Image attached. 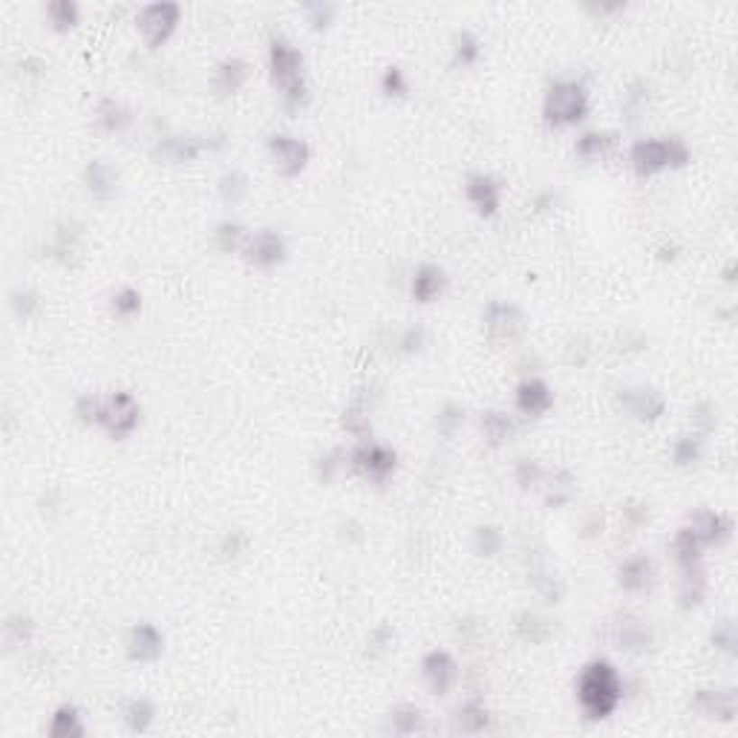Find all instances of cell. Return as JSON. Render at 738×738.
Returning <instances> with one entry per match:
<instances>
[{
  "label": "cell",
  "mask_w": 738,
  "mask_h": 738,
  "mask_svg": "<svg viewBox=\"0 0 738 738\" xmlns=\"http://www.w3.org/2000/svg\"><path fill=\"white\" fill-rule=\"evenodd\" d=\"M574 692L588 721H606L623 701V675L617 672L614 663L595 658L580 669Z\"/></svg>",
  "instance_id": "6da1fadb"
},
{
  "label": "cell",
  "mask_w": 738,
  "mask_h": 738,
  "mask_svg": "<svg viewBox=\"0 0 738 738\" xmlns=\"http://www.w3.org/2000/svg\"><path fill=\"white\" fill-rule=\"evenodd\" d=\"M269 72L272 81L280 87L283 107L289 113H300L309 101V87L303 78V55L286 38H272L269 47Z\"/></svg>",
  "instance_id": "7a4b0ae2"
},
{
  "label": "cell",
  "mask_w": 738,
  "mask_h": 738,
  "mask_svg": "<svg viewBox=\"0 0 738 738\" xmlns=\"http://www.w3.org/2000/svg\"><path fill=\"white\" fill-rule=\"evenodd\" d=\"M632 171L649 180V176H658L663 171H678L687 168L692 161L689 147L681 136H652V139H638L629 151Z\"/></svg>",
  "instance_id": "3957f363"
},
{
  "label": "cell",
  "mask_w": 738,
  "mask_h": 738,
  "mask_svg": "<svg viewBox=\"0 0 738 738\" xmlns=\"http://www.w3.org/2000/svg\"><path fill=\"white\" fill-rule=\"evenodd\" d=\"M588 110H592V98H588L586 84L577 78L551 81L542 96V119L554 130L580 125L588 115Z\"/></svg>",
  "instance_id": "277c9868"
},
{
  "label": "cell",
  "mask_w": 738,
  "mask_h": 738,
  "mask_svg": "<svg viewBox=\"0 0 738 738\" xmlns=\"http://www.w3.org/2000/svg\"><path fill=\"white\" fill-rule=\"evenodd\" d=\"M349 467L355 470L358 476H364L373 484H383L398 467V453L390 445H381V441L366 438L349 453Z\"/></svg>",
  "instance_id": "5b68a950"
},
{
  "label": "cell",
  "mask_w": 738,
  "mask_h": 738,
  "mask_svg": "<svg viewBox=\"0 0 738 738\" xmlns=\"http://www.w3.org/2000/svg\"><path fill=\"white\" fill-rule=\"evenodd\" d=\"M139 419H142V404H139V398L133 395V392L119 390V392L105 395L98 427H105L110 438H115V441L127 438L139 427Z\"/></svg>",
  "instance_id": "8992f818"
},
{
  "label": "cell",
  "mask_w": 738,
  "mask_h": 738,
  "mask_svg": "<svg viewBox=\"0 0 738 738\" xmlns=\"http://www.w3.org/2000/svg\"><path fill=\"white\" fill-rule=\"evenodd\" d=\"M482 323H484V332L494 344H513L520 341L528 329V318L525 312L516 303H508V300H494L488 303L482 315Z\"/></svg>",
  "instance_id": "52a82bcc"
},
{
  "label": "cell",
  "mask_w": 738,
  "mask_h": 738,
  "mask_svg": "<svg viewBox=\"0 0 738 738\" xmlns=\"http://www.w3.org/2000/svg\"><path fill=\"white\" fill-rule=\"evenodd\" d=\"M180 14H182L180 4H168V0L142 6L136 26H139V32H142L147 47L159 50L161 43H165L176 32V26H180Z\"/></svg>",
  "instance_id": "ba28073f"
},
{
  "label": "cell",
  "mask_w": 738,
  "mask_h": 738,
  "mask_svg": "<svg viewBox=\"0 0 738 738\" xmlns=\"http://www.w3.org/2000/svg\"><path fill=\"white\" fill-rule=\"evenodd\" d=\"M459 678H462L459 660H456L447 649H433V652H427L421 658V681L430 689V696H438V698L450 696L456 684H459Z\"/></svg>",
  "instance_id": "9c48e42d"
},
{
  "label": "cell",
  "mask_w": 738,
  "mask_h": 738,
  "mask_svg": "<svg viewBox=\"0 0 738 738\" xmlns=\"http://www.w3.org/2000/svg\"><path fill=\"white\" fill-rule=\"evenodd\" d=\"M286 254H289V245H286V237L274 228H263L257 234H248V240L243 245V257L248 265H254V269H277V265L286 263Z\"/></svg>",
  "instance_id": "30bf717a"
},
{
  "label": "cell",
  "mask_w": 738,
  "mask_h": 738,
  "mask_svg": "<svg viewBox=\"0 0 738 738\" xmlns=\"http://www.w3.org/2000/svg\"><path fill=\"white\" fill-rule=\"evenodd\" d=\"M269 156L274 161V168L283 173V176H298L306 171L309 159H312V147H309L303 139L298 136H289V133H272L269 142Z\"/></svg>",
  "instance_id": "8fae6325"
},
{
  "label": "cell",
  "mask_w": 738,
  "mask_h": 738,
  "mask_svg": "<svg viewBox=\"0 0 738 738\" xmlns=\"http://www.w3.org/2000/svg\"><path fill=\"white\" fill-rule=\"evenodd\" d=\"M692 710L713 721H735L738 715V692L733 687H704L692 696Z\"/></svg>",
  "instance_id": "7c38bea8"
},
{
  "label": "cell",
  "mask_w": 738,
  "mask_h": 738,
  "mask_svg": "<svg viewBox=\"0 0 738 738\" xmlns=\"http://www.w3.org/2000/svg\"><path fill=\"white\" fill-rule=\"evenodd\" d=\"M612 643L626 655H646L655 646V632L646 620L623 614L612 623Z\"/></svg>",
  "instance_id": "4fadbf2b"
},
{
  "label": "cell",
  "mask_w": 738,
  "mask_h": 738,
  "mask_svg": "<svg viewBox=\"0 0 738 738\" xmlns=\"http://www.w3.org/2000/svg\"><path fill=\"white\" fill-rule=\"evenodd\" d=\"M226 139L223 136H194V133H188V136H165L156 142V151L153 156L159 159H168V161H194L199 153L205 151H214V147H223Z\"/></svg>",
  "instance_id": "5bb4252c"
},
{
  "label": "cell",
  "mask_w": 738,
  "mask_h": 738,
  "mask_svg": "<svg viewBox=\"0 0 738 738\" xmlns=\"http://www.w3.org/2000/svg\"><path fill=\"white\" fill-rule=\"evenodd\" d=\"M617 407H623L634 421L652 424L663 416L667 401H663V395L652 387H626L617 392Z\"/></svg>",
  "instance_id": "9a60e30c"
},
{
  "label": "cell",
  "mask_w": 738,
  "mask_h": 738,
  "mask_svg": "<svg viewBox=\"0 0 738 738\" xmlns=\"http://www.w3.org/2000/svg\"><path fill=\"white\" fill-rule=\"evenodd\" d=\"M165 652V634L153 623H136L127 632V658L136 663H156Z\"/></svg>",
  "instance_id": "2e32d148"
},
{
  "label": "cell",
  "mask_w": 738,
  "mask_h": 738,
  "mask_svg": "<svg viewBox=\"0 0 738 738\" xmlns=\"http://www.w3.org/2000/svg\"><path fill=\"white\" fill-rule=\"evenodd\" d=\"M467 202L474 205L479 217H494L502 205V182L491 173H470L465 185Z\"/></svg>",
  "instance_id": "e0dca14e"
},
{
  "label": "cell",
  "mask_w": 738,
  "mask_h": 738,
  "mask_svg": "<svg viewBox=\"0 0 738 738\" xmlns=\"http://www.w3.org/2000/svg\"><path fill=\"white\" fill-rule=\"evenodd\" d=\"M513 401L522 416L540 419L554 407V390L542 378H525V381H520V387H516Z\"/></svg>",
  "instance_id": "ac0fdd59"
},
{
  "label": "cell",
  "mask_w": 738,
  "mask_h": 738,
  "mask_svg": "<svg viewBox=\"0 0 738 738\" xmlns=\"http://www.w3.org/2000/svg\"><path fill=\"white\" fill-rule=\"evenodd\" d=\"M447 291V274L436 263H421L410 280V294L416 303H436Z\"/></svg>",
  "instance_id": "d6986e66"
},
{
  "label": "cell",
  "mask_w": 738,
  "mask_h": 738,
  "mask_svg": "<svg viewBox=\"0 0 738 738\" xmlns=\"http://www.w3.org/2000/svg\"><path fill=\"white\" fill-rule=\"evenodd\" d=\"M81 237H84V226L78 219H61V223L55 226L52 243L47 245V257H52L61 265H69L81 251Z\"/></svg>",
  "instance_id": "ffe728a7"
},
{
  "label": "cell",
  "mask_w": 738,
  "mask_h": 738,
  "mask_svg": "<svg viewBox=\"0 0 738 738\" xmlns=\"http://www.w3.org/2000/svg\"><path fill=\"white\" fill-rule=\"evenodd\" d=\"M689 528L698 534V540L704 542V549H710V545H724L733 537L730 516L727 513H718V511H710V508H704V511H698L696 516H692Z\"/></svg>",
  "instance_id": "44dd1931"
},
{
  "label": "cell",
  "mask_w": 738,
  "mask_h": 738,
  "mask_svg": "<svg viewBox=\"0 0 738 738\" xmlns=\"http://www.w3.org/2000/svg\"><path fill=\"white\" fill-rule=\"evenodd\" d=\"M655 583V563L652 557L646 554H634L629 559H623L617 568V586L623 592H646L649 586Z\"/></svg>",
  "instance_id": "7402d4cb"
},
{
  "label": "cell",
  "mask_w": 738,
  "mask_h": 738,
  "mask_svg": "<svg viewBox=\"0 0 738 738\" xmlns=\"http://www.w3.org/2000/svg\"><path fill=\"white\" fill-rule=\"evenodd\" d=\"M494 724V715L488 710V704L482 698H467L459 710L453 713V733L462 735H482L488 733Z\"/></svg>",
  "instance_id": "603a6c76"
},
{
  "label": "cell",
  "mask_w": 738,
  "mask_h": 738,
  "mask_svg": "<svg viewBox=\"0 0 738 738\" xmlns=\"http://www.w3.org/2000/svg\"><path fill=\"white\" fill-rule=\"evenodd\" d=\"M248 76H251V69H248V64L243 61V58H223V61H219L217 69H214L211 87H214V93L219 98H228V96H237L243 90Z\"/></svg>",
  "instance_id": "cb8c5ba5"
},
{
  "label": "cell",
  "mask_w": 738,
  "mask_h": 738,
  "mask_svg": "<svg viewBox=\"0 0 738 738\" xmlns=\"http://www.w3.org/2000/svg\"><path fill=\"white\" fill-rule=\"evenodd\" d=\"M84 185L96 199H113L115 188H119V173H115L113 165H107L105 159H93L87 161L84 168Z\"/></svg>",
  "instance_id": "d4e9b609"
},
{
  "label": "cell",
  "mask_w": 738,
  "mask_h": 738,
  "mask_svg": "<svg viewBox=\"0 0 738 738\" xmlns=\"http://www.w3.org/2000/svg\"><path fill=\"white\" fill-rule=\"evenodd\" d=\"M47 735L52 738H81L87 735V727H84V715L76 704H61L55 706V713L47 724Z\"/></svg>",
  "instance_id": "484cf974"
},
{
  "label": "cell",
  "mask_w": 738,
  "mask_h": 738,
  "mask_svg": "<svg viewBox=\"0 0 738 738\" xmlns=\"http://www.w3.org/2000/svg\"><path fill=\"white\" fill-rule=\"evenodd\" d=\"M513 629L530 646H540V643H545L554 634V623H551V620L542 617L540 612H530V609H522L520 614L513 617Z\"/></svg>",
  "instance_id": "4316f807"
},
{
  "label": "cell",
  "mask_w": 738,
  "mask_h": 738,
  "mask_svg": "<svg viewBox=\"0 0 738 738\" xmlns=\"http://www.w3.org/2000/svg\"><path fill=\"white\" fill-rule=\"evenodd\" d=\"M482 433H484V441H488L491 447H502L513 438L516 421L505 410H484L482 412Z\"/></svg>",
  "instance_id": "83f0119b"
},
{
  "label": "cell",
  "mask_w": 738,
  "mask_h": 738,
  "mask_svg": "<svg viewBox=\"0 0 738 738\" xmlns=\"http://www.w3.org/2000/svg\"><path fill=\"white\" fill-rule=\"evenodd\" d=\"M617 144V136L612 130H588L577 139L574 144V153L583 161H597V159H606Z\"/></svg>",
  "instance_id": "f1b7e54d"
},
{
  "label": "cell",
  "mask_w": 738,
  "mask_h": 738,
  "mask_svg": "<svg viewBox=\"0 0 738 738\" xmlns=\"http://www.w3.org/2000/svg\"><path fill=\"white\" fill-rule=\"evenodd\" d=\"M528 580H530V588L545 600V603H551V606H557V603H563V595H566V583L563 577H557V571H551L545 563L534 566L528 574Z\"/></svg>",
  "instance_id": "f546056e"
},
{
  "label": "cell",
  "mask_w": 738,
  "mask_h": 738,
  "mask_svg": "<svg viewBox=\"0 0 738 738\" xmlns=\"http://www.w3.org/2000/svg\"><path fill=\"white\" fill-rule=\"evenodd\" d=\"M672 554H675V563L684 568H692V566H701V554H704V542L698 540V534L692 530L689 525H684L681 530L675 534L672 540Z\"/></svg>",
  "instance_id": "4dcf8cb0"
},
{
  "label": "cell",
  "mask_w": 738,
  "mask_h": 738,
  "mask_svg": "<svg viewBox=\"0 0 738 738\" xmlns=\"http://www.w3.org/2000/svg\"><path fill=\"white\" fill-rule=\"evenodd\" d=\"M706 597V577L701 566H692L681 571V586H678V603L681 609H696Z\"/></svg>",
  "instance_id": "1f68e13d"
},
{
  "label": "cell",
  "mask_w": 738,
  "mask_h": 738,
  "mask_svg": "<svg viewBox=\"0 0 738 738\" xmlns=\"http://www.w3.org/2000/svg\"><path fill=\"white\" fill-rule=\"evenodd\" d=\"M122 718H125V727L130 733H147L153 727V721H156V704L151 698H130L125 704V710H122Z\"/></svg>",
  "instance_id": "d6a6232c"
},
{
  "label": "cell",
  "mask_w": 738,
  "mask_h": 738,
  "mask_svg": "<svg viewBox=\"0 0 738 738\" xmlns=\"http://www.w3.org/2000/svg\"><path fill=\"white\" fill-rule=\"evenodd\" d=\"M96 115H98L101 130H107V133H125L133 125V113L115 98H101L96 107Z\"/></svg>",
  "instance_id": "836d02e7"
},
{
  "label": "cell",
  "mask_w": 738,
  "mask_h": 738,
  "mask_svg": "<svg viewBox=\"0 0 738 738\" xmlns=\"http://www.w3.org/2000/svg\"><path fill=\"white\" fill-rule=\"evenodd\" d=\"M424 727H427V718L421 713V706L416 704H398L390 713V730L395 735H416V733H424Z\"/></svg>",
  "instance_id": "e575fe53"
},
{
  "label": "cell",
  "mask_w": 738,
  "mask_h": 738,
  "mask_svg": "<svg viewBox=\"0 0 738 738\" xmlns=\"http://www.w3.org/2000/svg\"><path fill=\"white\" fill-rule=\"evenodd\" d=\"M245 240H248V231L243 223H237V219H223V223H217V228H214V243L223 254L243 251Z\"/></svg>",
  "instance_id": "d590c367"
},
{
  "label": "cell",
  "mask_w": 738,
  "mask_h": 738,
  "mask_svg": "<svg viewBox=\"0 0 738 738\" xmlns=\"http://www.w3.org/2000/svg\"><path fill=\"white\" fill-rule=\"evenodd\" d=\"M344 430L352 436V438H361L366 441L369 436H373V419H369V407L364 401H352L346 410H344Z\"/></svg>",
  "instance_id": "8d00e7d4"
},
{
  "label": "cell",
  "mask_w": 738,
  "mask_h": 738,
  "mask_svg": "<svg viewBox=\"0 0 738 738\" xmlns=\"http://www.w3.org/2000/svg\"><path fill=\"white\" fill-rule=\"evenodd\" d=\"M482 55V41L470 32V29H462L453 38V67H474Z\"/></svg>",
  "instance_id": "74e56055"
},
{
  "label": "cell",
  "mask_w": 738,
  "mask_h": 738,
  "mask_svg": "<svg viewBox=\"0 0 738 738\" xmlns=\"http://www.w3.org/2000/svg\"><path fill=\"white\" fill-rule=\"evenodd\" d=\"M251 194V182L243 171H226L219 176V197H223L226 205H240L245 202Z\"/></svg>",
  "instance_id": "f35d334b"
},
{
  "label": "cell",
  "mask_w": 738,
  "mask_h": 738,
  "mask_svg": "<svg viewBox=\"0 0 738 738\" xmlns=\"http://www.w3.org/2000/svg\"><path fill=\"white\" fill-rule=\"evenodd\" d=\"M142 291L133 289V286H122L119 291L110 298V312L119 318V320H133L136 315H142Z\"/></svg>",
  "instance_id": "ab89813d"
},
{
  "label": "cell",
  "mask_w": 738,
  "mask_h": 738,
  "mask_svg": "<svg viewBox=\"0 0 738 738\" xmlns=\"http://www.w3.org/2000/svg\"><path fill=\"white\" fill-rule=\"evenodd\" d=\"M701 456H704V436L701 433H687L675 441V447H672V462L678 467H692V465H698L701 462Z\"/></svg>",
  "instance_id": "60d3db41"
},
{
  "label": "cell",
  "mask_w": 738,
  "mask_h": 738,
  "mask_svg": "<svg viewBox=\"0 0 738 738\" xmlns=\"http://www.w3.org/2000/svg\"><path fill=\"white\" fill-rule=\"evenodd\" d=\"M574 496H577V479H574L568 470H557V474L551 476L545 502H549L551 508H566Z\"/></svg>",
  "instance_id": "b9f144b4"
},
{
  "label": "cell",
  "mask_w": 738,
  "mask_h": 738,
  "mask_svg": "<svg viewBox=\"0 0 738 738\" xmlns=\"http://www.w3.org/2000/svg\"><path fill=\"white\" fill-rule=\"evenodd\" d=\"M4 632H6V643L9 646H26L29 641H32V634H35V620L23 614V612H14L6 617V623H4Z\"/></svg>",
  "instance_id": "7bdbcfd3"
},
{
  "label": "cell",
  "mask_w": 738,
  "mask_h": 738,
  "mask_svg": "<svg viewBox=\"0 0 738 738\" xmlns=\"http://www.w3.org/2000/svg\"><path fill=\"white\" fill-rule=\"evenodd\" d=\"M47 18L55 32H67L78 23V6L72 0H52V4H47Z\"/></svg>",
  "instance_id": "ee69618b"
},
{
  "label": "cell",
  "mask_w": 738,
  "mask_h": 738,
  "mask_svg": "<svg viewBox=\"0 0 738 738\" xmlns=\"http://www.w3.org/2000/svg\"><path fill=\"white\" fill-rule=\"evenodd\" d=\"M344 462H346L344 447H332V450H327V453H320L318 459H315V476H318V482L329 484L337 474H341Z\"/></svg>",
  "instance_id": "f6af8a7d"
},
{
  "label": "cell",
  "mask_w": 738,
  "mask_h": 738,
  "mask_svg": "<svg viewBox=\"0 0 738 738\" xmlns=\"http://www.w3.org/2000/svg\"><path fill=\"white\" fill-rule=\"evenodd\" d=\"M9 303H12L14 315H18L21 320H29L41 309V294L32 286H18L9 294Z\"/></svg>",
  "instance_id": "bcb514c9"
},
{
  "label": "cell",
  "mask_w": 738,
  "mask_h": 738,
  "mask_svg": "<svg viewBox=\"0 0 738 738\" xmlns=\"http://www.w3.org/2000/svg\"><path fill=\"white\" fill-rule=\"evenodd\" d=\"M502 545H505V537H502V530L496 525H479L474 530V549L479 557H496L502 551Z\"/></svg>",
  "instance_id": "7dc6e473"
},
{
  "label": "cell",
  "mask_w": 738,
  "mask_h": 738,
  "mask_svg": "<svg viewBox=\"0 0 738 738\" xmlns=\"http://www.w3.org/2000/svg\"><path fill=\"white\" fill-rule=\"evenodd\" d=\"M710 641H713V646L718 649V652H724V655H735L738 652V629H735V623H733L730 617L721 620V623H715Z\"/></svg>",
  "instance_id": "c3c4849f"
},
{
  "label": "cell",
  "mask_w": 738,
  "mask_h": 738,
  "mask_svg": "<svg viewBox=\"0 0 738 738\" xmlns=\"http://www.w3.org/2000/svg\"><path fill=\"white\" fill-rule=\"evenodd\" d=\"M381 93L390 96V98H404L410 93V81H407V72L401 67H387L381 76Z\"/></svg>",
  "instance_id": "681fc988"
},
{
  "label": "cell",
  "mask_w": 738,
  "mask_h": 738,
  "mask_svg": "<svg viewBox=\"0 0 738 738\" xmlns=\"http://www.w3.org/2000/svg\"><path fill=\"white\" fill-rule=\"evenodd\" d=\"M462 421H465V410L456 404V401H447L445 407L438 410V416H436V427H438V433L441 436H453L456 430H459L462 427Z\"/></svg>",
  "instance_id": "f907efd6"
},
{
  "label": "cell",
  "mask_w": 738,
  "mask_h": 738,
  "mask_svg": "<svg viewBox=\"0 0 738 738\" xmlns=\"http://www.w3.org/2000/svg\"><path fill=\"white\" fill-rule=\"evenodd\" d=\"M101 404H105V398H101V395L84 392V395L76 398V416L84 424H98L101 421Z\"/></svg>",
  "instance_id": "816d5d0a"
},
{
  "label": "cell",
  "mask_w": 738,
  "mask_h": 738,
  "mask_svg": "<svg viewBox=\"0 0 738 738\" xmlns=\"http://www.w3.org/2000/svg\"><path fill=\"white\" fill-rule=\"evenodd\" d=\"M545 479V470H542V465L540 462H534V459H520L516 462V484H520V488H534V484H540Z\"/></svg>",
  "instance_id": "f5cc1de1"
},
{
  "label": "cell",
  "mask_w": 738,
  "mask_h": 738,
  "mask_svg": "<svg viewBox=\"0 0 738 738\" xmlns=\"http://www.w3.org/2000/svg\"><path fill=\"white\" fill-rule=\"evenodd\" d=\"M245 549H248V537L243 530H226L223 540H219V557L223 559H237L245 554Z\"/></svg>",
  "instance_id": "db71d44e"
},
{
  "label": "cell",
  "mask_w": 738,
  "mask_h": 738,
  "mask_svg": "<svg viewBox=\"0 0 738 738\" xmlns=\"http://www.w3.org/2000/svg\"><path fill=\"white\" fill-rule=\"evenodd\" d=\"M646 101H649V87H646V81H634L632 87H629V93H626V105H623V110H626V115L629 119H638V113L646 107Z\"/></svg>",
  "instance_id": "11a10c76"
},
{
  "label": "cell",
  "mask_w": 738,
  "mask_h": 738,
  "mask_svg": "<svg viewBox=\"0 0 738 738\" xmlns=\"http://www.w3.org/2000/svg\"><path fill=\"white\" fill-rule=\"evenodd\" d=\"M424 344H427V332H424V327H407L404 332H401V337H398V349L404 352V355H412V352H421L424 349Z\"/></svg>",
  "instance_id": "9f6ffc18"
},
{
  "label": "cell",
  "mask_w": 738,
  "mask_h": 738,
  "mask_svg": "<svg viewBox=\"0 0 738 738\" xmlns=\"http://www.w3.org/2000/svg\"><path fill=\"white\" fill-rule=\"evenodd\" d=\"M715 412H718V407H715L713 401H701V404L692 407V421H696V427H698V433H701V436H704V433H710L713 427H715Z\"/></svg>",
  "instance_id": "6f0895ef"
},
{
  "label": "cell",
  "mask_w": 738,
  "mask_h": 738,
  "mask_svg": "<svg viewBox=\"0 0 738 738\" xmlns=\"http://www.w3.org/2000/svg\"><path fill=\"white\" fill-rule=\"evenodd\" d=\"M392 641H395V629H392L390 623H381V626H375L373 632H369V646H373V652H375V655L390 652V649H392Z\"/></svg>",
  "instance_id": "680465c9"
},
{
  "label": "cell",
  "mask_w": 738,
  "mask_h": 738,
  "mask_svg": "<svg viewBox=\"0 0 738 738\" xmlns=\"http://www.w3.org/2000/svg\"><path fill=\"white\" fill-rule=\"evenodd\" d=\"M588 358H592V346H588V341L583 335L577 337H568V346H566V361L568 364H577V366H586Z\"/></svg>",
  "instance_id": "91938a15"
},
{
  "label": "cell",
  "mask_w": 738,
  "mask_h": 738,
  "mask_svg": "<svg viewBox=\"0 0 738 738\" xmlns=\"http://www.w3.org/2000/svg\"><path fill=\"white\" fill-rule=\"evenodd\" d=\"M623 520L629 528H641L649 522V505L646 502H638V499H629L623 505Z\"/></svg>",
  "instance_id": "94428289"
},
{
  "label": "cell",
  "mask_w": 738,
  "mask_h": 738,
  "mask_svg": "<svg viewBox=\"0 0 738 738\" xmlns=\"http://www.w3.org/2000/svg\"><path fill=\"white\" fill-rule=\"evenodd\" d=\"M306 14H309V23H312L315 29H327L329 21H332V14H335V9L329 4H309Z\"/></svg>",
  "instance_id": "6125c7cd"
},
{
  "label": "cell",
  "mask_w": 738,
  "mask_h": 738,
  "mask_svg": "<svg viewBox=\"0 0 738 738\" xmlns=\"http://www.w3.org/2000/svg\"><path fill=\"white\" fill-rule=\"evenodd\" d=\"M603 525H606V522H603V513H600V511H592V513H588L586 520H583L580 537H583V540H597V537L603 534Z\"/></svg>",
  "instance_id": "be15d7a7"
}]
</instances>
